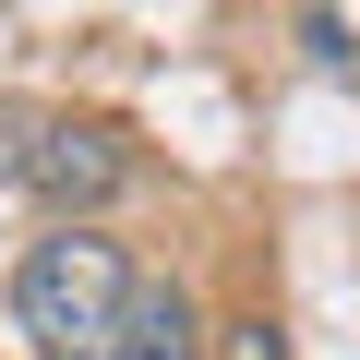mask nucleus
<instances>
[{"label": "nucleus", "instance_id": "f257e3e1", "mask_svg": "<svg viewBox=\"0 0 360 360\" xmlns=\"http://www.w3.org/2000/svg\"><path fill=\"white\" fill-rule=\"evenodd\" d=\"M132 288H144L132 252L96 240V229H60V240H37V252L13 264V312H25V336H37L49 360H108Z\"/></svg>", "mask_w": 360, "mask_h": 360}, {"label": "nucleus", "instance_id": "f03ea898", "mask_svg": "<svg viewBox=\"0 0 360 360\" xmlns=\"http://www.w3.org/2000/svg\"><path fill=\"white\" fill-rule=\"evenodd\" d=\"M0 168L25 180V193L72 229L84 205H108L120 180H132V144L108 120H60V108H0Z\"/></svg>", "mask_w": 360, "mask_h": 360}, {"label": "nucleus", "instance_id": "7ed1b4c3", "mask_svg": "<svg viewBox=\"0 0 360 360\" xmlns=\"http://www.w3.org/2000/svg\"><path fill=\"white\" fill-rule=\"evenodd\" d=\"M108 360H205L193 300H180L168 276H144V288H132V312H120V348H108Z\"/></svg>", "mask_w": 360, "mask_h": 360}, {"label": "nucleus", "instance_id": "20e7f679", "mask_svg": "<svg viewBox=\"0 0 360 360\" xmlns=\"http://www.w3.org/2000/svg\"><path fill=\"white\" fill-rule=\"evenodd\" d=\"M205 360H288V336H276L264 312H240V324H217V336H205Z\"/></svg>", "mask_w": 360, "mask_h": 360}]
</instances>
